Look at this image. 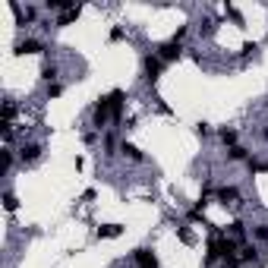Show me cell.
<instances>
[{
	"label": "cell",
	"instance_id": "obj_1",
	"mask_svg": "<svg viewBox=\"0 0 268 268\" xmlns=\"http://www.w3.org/2000/svg\"><path fill=\"white\" fill-rule=\"evenodd\" d=\"M107 120H111V95H101L92 107V126H95L98 133L107 126Z\"/></svg>",
	"mask_w": 268,
	"mask_h": 268
},
{
	"label": "cell",
	"instance_id": "obj_2",
	"mask_svg": "<svg viewBox=\"0 0 268 268\" xmlns=\"http://www.w3.org/2000/svg\"><path fill=\"white\" fill-rule=\"evenodd\" d=\"M161 66H164V60H161L158 54H145V57H142V76H145V82H152V85L158 82V79H161Z\"/></svg>",
	"mask_w": 268,
	"mask_h": 268
},
{
	"label": "cell",
	"instance_id": "obj_3",
	"mask_svg": "<svg viewBox=\"0 0 268 268\" xmlns=\"http://www.w3.org/2000/svg\"><path fill=\"white\" fill-rule=\"evenodd\" d=\"M133 262L139 268H161L158 265V256L149 249V246H139V249H133Z\"/></svg>",
	"mask_w": 268,
	"mask_h": 268
},
{
	"label": "cell",
	"instance_id": "obj_4",
	"mask_svg": "<svg viewBox=\"0 0 268 268\" xmlns=\"http://www.w3.org/2000/svg\"><path fill=\"white\" fill-rule=\"evenodd\" d=\"M158 57L164 60V63H173V60L183 57V48H180V41H173V38H171V41H164L158 48Z\"/></svg>",
	"mask_w": 268,
	"mask_h": 268
},
{
	"label": "cell",
	"instance_id": "obj_5",
	"mask_svg": "<svg viewBox=\"0 0 268 268\" xmlns=\"http://www.w3.org/2000/svg\"><path fill=\"white\" fill-rule=\"evenodd\" d=\"M123 104H126V92L114 89L111 92V120L114 123H120V117H123Z\"/></svg>",
	"mask_w": 268,
	"mask_h": 268
},
{
	"label": "cell",
	"instance_id": "obj_6",
	"mask_svg": "<svg viewBox=\"0 0 268 268\" xmlns=\"http://www.w3.org/2000/svg\"><path fill=\"white\" fill-rule=\"evenodd\" d=\"M44 44L38 41V38H22V41H16V54H41Z\"/></svg>",
	"mask_w": 268,
	"mask_h": 268
},
{
	"label": "cell",
	"instance_id": "obj_7",
	"mask_svg": "<svg viewBox=\"0 0 268 268\" xmlns=\"http://www.w3.org/2000/svg\"><path fill=\"white\" fill-rule=\"evenodd\" d=\"M214 196H218V202H224V205H237L240 190H237V186H221V190L214 192Z\"/></svg>",
	"mask_w": 268,
	"mask_h": 268
},
{
	"label": "cell",
	"instance_id": "obj_8",
	"mask_svg": "<svg viewBox=\"0 0 268 268\" xmlns=\"http://www.w3.org/2000/svg\"><path fill=\"white\" fill-rule=\"evenodd\" d=\"M95 233H98V240H114V237L123 233V224H101Z\"/></svg>",
	"mask_w": 268,
	"mask_h": 268
},
{
	"label": "cell",
	"instance_id": "obj_9",
	"mask_svg": "<svg viewBox=\"0 0 268 268\" xmlns=\"http://www.w3.org/2000/svg\"><path fill=\"white\" fill-rule=\"evenodd\" d=\"M79 13H82V6H73V10H66V13H60V19H57V25H73L79 19Z\"/></svg>",
	"mask_w": 268,
	"mask_h": 268
},
{
	"label": "cell",
	"instance_id": "obj_10",
	"mask_svg": "<svg viewBox=\"0 0 268 268\" xmlns=\"http://www.w3.org/2000/svg\"><path fill=\"white\" fill-rule=\"evenodd\" d=\"M19 155H22V161H38V158H41V145L29 142V145H22V152H19Z\"/></svg>",
	"mask_w": 268,
	"mask_h": 268
},
{
	"label": "cell",
	"instance_id": "obj_11",
	"mask_svg": "<svg viewBox=\"0 0 268 268\" xmlns=\"http://www.w3.org/2000/svg\"><path fill=\"white\" fill-rule=\"evenodd\" d=\"M218 136H221V142H224V145H230V149L237 145V130H230V126H221V130H218Z\"/></svg>",
	"mask_w": 268,
	"mask_h": 268
},
{
	"label": "cell",
	"instance_id": "obj_12",
	"mask_svg": "<svg viewBox=\"0 0 268 268\" xmlns=\"http://www.w3.org/2000/svg\"><path fill=\"white\" fill-rule=\"evenodd\" d=\"M120 152H123V155L130 158V161H142V158H145V155H142V152H139L133 142H123V145H120Z\"/></svg>",
	"mask_w": 268,
	"mask_h": 268
},
{
	"label": "cell",
	"instance_id": "obj_13",
	"mask_svg": "<svg viewBox=\"0 0 268 268\" xmlns=\"http://www.w3.org/2000/svg\"><path fill=\"white\" fill-rule=\"evenodd\" d=\"M41 79H44V82H57V63H44L41 66Z\"/></svg>",
	"mask_w": 268,
	"mask_h": 268
},
{
	"label": "cell",
	"instance_id": "obj_14",
	"mask_svg": "<svg viewBox=\"0 0 268 268\" xmlns=\"http://www.w3.org/2000/svg\"><path fill=\"white\" fill-rule=\"evenodd\" d=\"M227 158H230V161H249V152H246L243 145H233V149L227 152Z\"/></svg>",
	"mask_w": 268,
	"mask_h": 268
},
{
	"label": "cell",
	"instance_id": "obj_15",
	"mask_svg": "<svg viewBox=\"0 0 268 268\" xmlns=\"http://www.w3.org/2000/svg\"><path fill=\"white\" fill-rule=\"evenodd\" d=\"M240 259H243V262H256L259 249H256V246H243V249H240Z\"/></svg>",
	"mask_w": 268,
	"mask_h": 268
},
{
	"label": "cell",
	"instance_id": "obj_16",
	"mask_svg": "<svg viewBox=\"0 0 268 268\" xmlns=\"http://www.w3.org/2000/svg\"><path fill=\"white\" fill-rule=\"evenodd\" d=\"M3 205H6V211H16V209H19L16 192H10V190H6V192H3Z\"/></svg>",
	"mask_w": 268,
	"mask_h": 268
},
{
	"label": "cell",
	"instance_id": "obj_17",
	"mask_svg": "<svg viewBox=\"0 0 268 268\" xmlns=\"http://www.w3.org/2000/svg\"><path fill=\"white\" fill-rule=\"evenodd\" d=\"M177 237H180V240H183V243H186V246H192V243H196V233H192V230H190V227H180V230H177Z\"/></svg>",
	"mask_w": 268,
	"mask_h": 268
},
{
	"label": "cell",
	"instance_id": "obj_18",
	"mask_svg": "<svg viewBox=\"0 0 268 268\" xmlns=\"http://www.w3.org/2000/svg\"><path fill=\"white\" fill-rule=\"evenodd\" d=\"M243 233H246V224H243V221H233V224H230V237L233 240H243Z\"/></svg>",
	"mask_w": 268,
	"mask_h": 268
},
{
	"label": "cell",
	"instance_id": "obj_19",
	"mask_svg": "<svg viewBox=\"0 0 268 268\" xmlns=\"http://www.w3.org/2000/svg\"><path fill=\"white\" fill-rule=\"evenodd\" d=\"M13 117H16V104H13V101H3V123H10Z\"/></svg>",
	"mask_w": 268,
	"mask_h": 268
},
{
	"label": "cell",
	"instance_id": "obj_20",
	"mask_svg": "<svg viewBox=\"0 0 268 268\" xmlns=\"http://www.w3.org/2000/svg\"><path fill=\"white\" fill-rule=\"evenodd\" d=\"M256 51H259V44H256V41H246L243 48H240V57H252Z\"/></svg>",
	"mask_w": 268,
	"mask_h": 268
},
{
	"label": "cell",
	"instance_id": "obj_21",
	"mask_svg": "<svg viewBox=\"0 0 268 268\" xmlns=\"http://www.w3.org/2000/svg\"><path fill=\"white\" fill-rule=\"evenodd\" d=\"M224 13H227V16H230V19H233V22H237V25H243V16H240V10H233L230 3L224 6Z\"/></svg>",
	"mask_w": 268,
	"mask_h": 268
},
{
	"label": "cell",
	"instance_id": "obj_22",
	"mask_svg": "<svg viewBox=\"0 0 268 268\" xmlns=\"http://www.w3.org/2000/svg\"><path fill=\"white\" fill-rule=\"evenodd\" d=\"M60 95H63V85H60V82H51V85H48V98H60Z\"/></svg>",
	"mask_w": 268,
	"mask_h": 268
},
{
	"label": "cell",
	"instance_id": "obj_23",
	"mask_svg": "<svg viewBox=\"0 0 268 268\" xmlns=\"http://www.w3.org/2000/svg\"><path fill=\"white\" fill-rule=\"evenodd\" d=\"M252 237H256V240H262V243H265V240H268V224H259L256 230H252Z\"/></svg>",
	"mask_w": 268,
	"mask_h": 268
},
{
	"label": "cell",
	"instance_id": "obj_24",
	"mask_svg": "<svg viewBox=\"0 0 268 268\" xmlns=\"http://www.w3.org/2000/svg\"><path fill=\"white\" fill-rule=\"evenodd\" d=\"M196 133H199V136L205 139V136H209V133H211V126L205 123V120H199V123H196Z\"/></svg>",
	"mask_w": 268,
	"mask_h": 268
},
{
	"label": "cell",
	"instance_id": "obj_25",
	"mask_svg": "<svg viewBox=\"0 0 268 268\" xmlns=\"http://www.w3.org/2000/svg\"><path fill=\"white\" fill-rule=\"evenodd\" d=\"M10 167H13V152L3 149V171H10Z\"/></svg>",
	"mask_w": 268,
	"mask_h": 268
},
{
	"label": "cell",
	"instance_id": "obj_26",
	"mask_svg": "<svg viewBox=\"0 0 268 268\" xmlns=\"http://www.w3.org/2000/svg\"><path fill=\"white\" fill-rule=\"evenodd\" d=\"M186 32H190V25H180V29L173 32V41H183V38H186Z\"/></svg>",
	"mask_w": 268,
	"mask_h": 268
},
{
	"label": "cell",
	"instance_id": "obj_27",
	"mask_svg": "<svg viewBox=\"0 0 268 268\" xmlns=\"http://www.w3.org/2000/svg\"><path fill=\"white\" fill-rule=\"evenodd\" d=\"M111 41H123V29H120V25L111 29Z\"/></svg>",
	"mask_w": 268,
	"mask_h": 268
},
{
	"label": "cell",
	"instance_id": "obj_28",
	"mask_svg": "<svg viewBox=\"0 0 268 268\" xmlns=\"http://www.w3.org/2000/svg\"><path fill=\"white\" fill-rule=\"evenodd\" d=\"M104 149H107V155H114V149H117V142H114V136H107V139H104Z\"/></svg>",
	"mask_w": 268,
	"mask_h": 268
},
{
	"label": "cell",
	"instance_id": "obj_29",
	"mask_svg": "<svg viewBox=\"0 0 268 268\" xmlns=\"http://www.w3.org/2000/svg\"><path fill=\"white\" fill-rule=\"evenodd\" d=\"M262 139H265V142H268V126H265V130H262Z\"/></svg>",
	"mask_w": 268,
	"mask_h": 268
}]
</instances>
